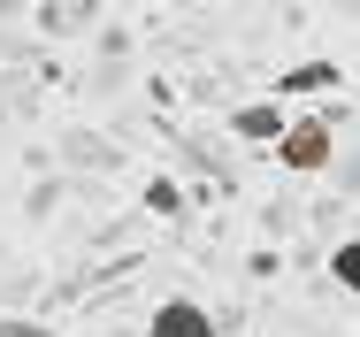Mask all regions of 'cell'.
<instances>
[{
  "label": "cell",
  "mask_w": 360,
  "mask_h": 337,
  "mask_svg": "<svg viewBox=\"0 0 360 337\" xmlns=\"http://www.w3.org/2000/svg\"><path fill=\"white\" fill-rule=\"evenodd\" d=\"M146 337H222V322L200 299H161V307L146 314Z\"/></svg>",
  "instance_id": "cell-2"
},
{
  "label": "cell",
  "mask_w": 360,
  "mask_h": 337,
  "mask_svg": "<svg viewBox=\"0 0 360 337\" xmlns=\"http://www.w3.org/2000/svg\"><path fill=\"white\" fill-rule=\"evenodd\" d=\"M330 276H338V284H345V291L360 299V238H345V246L330 253Z\"/></svg>",
  "instance_id": "cell-5"
},
{
  "label": "cell",
  "mask_w": 360,
  "mask_h": 337,
  "mask_svg": "<svg viewBox=\"0 0 360 337\" xmlns=\"http://www.w3.org/2000/svg\"><path fill=\"white\" fill-rule=\"evenodd\" d=\"M284 131H291V115L276 108V100H245V108L230 115V138H245V146H269V153L284 146Z\"/></svg>",
  "instance_id": "cell-3"
},
{
  "label": "cell",
  "mask_w": 360,
  "mask_h": 337,
  "mask_svg": "<svg viewBox=\"0 0 360 337\" xmlns=\"http://www.w3.org/2000/svg\"><path fill=\"white\" fill-rule=\"evenodd\" d=\"M345 84V69L330 62V54H314V62H291L284 69V92H338Z\"/></svg>",
  "instance_id": "cell-4"
},
{
  "label": "cell",
  "mask_w": 360,
  "mask_h": 337,
  "mask_svg": "<svg viewBox=\"0 0 360 337\" xmlns=\"http://www.w3.org/2000/svg\"><path fill=\"white\" fill-rule=\"evenodd\" d=\"M146 207H153V215H184V192H176L169 177H153V184H146Z\"/></svg>",
  "instance_id": "cell-6"
},
{
  "label": "cell",
  "mask_w": 360,
  "mask_h": 337,
  "mask_svg": "<svg viewBox=\"0 0 360 337\" xmlns=\"http://www.w3.org/2000/svg\"><path fill=\"white\" fill-rule=\"evenodd\" d=\"M276 161H284L291 177H322V169L338 161V131H330L322 115H299L284 131V146H276Z\"/></svg>",
  "instance_id": "cell-1"
},
{
  "label": "cell",
  "mask_w": 360,
  "mask_h": 337,
  "mask_svg": "<svg viewBox=\"0 0 360 337\" xmlns=\"http://www.w3.org/2000/svg\"><path fill=\"white\" fill-rule=\"evenodd\" d=\"M0 337H54L46 322H31V314H0Z\"/></svg>",
  "instance_id": "cell-7"
},
{
  "label": "cell",
  "mask_w": 360,
  "mask_h": 337,
  "mask_svg": "<svg viewBox=\"0 0 360 337\" xmlns=\"http://www.w3.org/2000/svg\"><path fill=\"white\" fill-rule=\"evenodd\" d=\"M92 15V0H54V23H84Z\"/></svg>",
  "instance_id": "cell-8"
}]
</instances>
